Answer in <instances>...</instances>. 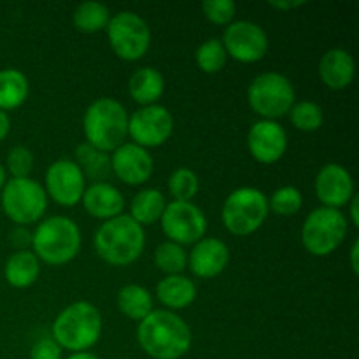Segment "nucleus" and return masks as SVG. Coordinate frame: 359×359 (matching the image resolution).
<instances>
[{"instance_id": "obj_1", "label": "nucleus", "mask_w": 359, "mask_h": 359, "mask_svg": "<svg viewBox=\"0 0 359 359\" xmlns=\"http://www.w3.org/2000/svg\"><path fill=\"white\" fill-rule=\"evenodd\" d=\"M137 340L153 359H179L191 349L188 323L172 311H153L139 323Z\"/></svg>"}, {"instance_id": "obj_2", "label": "nucleus", "mask_w": 359, "mask_h": 359, "mask_svg": "<svg viewBox=\"0 0 359 359\" xmlns=\"http://www.w3.org/2000/svg\"><path fill=\"white\" fill-rule=\"evenodd\" d=\"M95 251L112 266H128L140 258L146 233L128 214L104 221L95 233Z\"/></svg>"}, {"instance_id": "obj_3", "label": "nucleus", "mask_w": 359, "mask_h": 359, "mask_svg": "<svg viewBox=\"0 0 359 359\" xmlns=\"http://www.w3.org/2000/svg\"><path fill=\"white\" fill-rule=\"evenodd\" d=\"M83 130L86 144L109 154L128 137V112L116 98H98L84 112Z\"/></svg>"}, {"instance_id": "obj_4", "label": "nucleus", "mask_w": 359, "mask_h": 359, "mask_svg": "<svg viewBox=\"0 0 359 359\" xmlns=\"http://www.w3.org/2000/svg\"><path fill=\"white\" fill-rule=\"evenodd\" d=\"M51 335L62 349L86 353L102 335L100 312L90 302H76L56 316Z\"/></svg>"}, {"instance_id": "obj_5", "label": "nucleus", "mask_w": 359, "mask_h": 359, "mask_svg": "<svg viewBox=\"0 0 359 359\" xmlns=\"http://www.w3.org/2000/svg\"><path fill=\"white\" fill-rule=\"evenodd\" d=\"M32 249L37 259L53 266L70 263L81 249V230L70 217L51 216L41 221L32 233Z\"/></svg>"}, {"instance_id": "obj_6", "label": "nucleus", "mask_w": 359, "mask_h": 359, "mask_svg": "<svg viewBox=\"0 0 359 359\" xmlns=\"http://www.w3.org/2000/svg\"><path fill=\"white\" fill-rule=\"evenodd\" d=\"M269 198L258 188H237L226 196L221 210L224 228L231 235L248 237L262 228L269 216Z\"/></svg>"}, {"instance_id": "obj_7", "label": "nucleus", "mask_w": 359, "mask_h": 359, "mask_svg": "<svg viewBox=\"0 0 359 359\" xmlns=\"http://www.w3.org/2000/svg\"><path fill=\"white\" fill-rule=\"evenodd\" d=\"M44 186L30 177L11 179L2 188V209L18 226L37 223L48 210Z\"/></svg>"}, {"instance_id": "obj_8", "label": "nucleus", "mask_w": 359, "mask_h": 359, "mask_svg": "<svg viewBox=\"0 0 359 359\" xmlns=\"http://www.w3.org/2000/svg\"><path fill=\"white\" fill-rule=\"evenodd\" d=\"M248 102L256 114L262 116L263 119L276 121L293 107L294 88L284 74H259L249 84Z\"/></svg>"}, {"instance_id": "obj_9", "label": "nucleus", "mask_w": 359, "mask_h": 359, "mask_svg": "<svg viewBox=\"0 0 359 359\" xmlns=\"http://www.w3.org/2000/svg\"><path fill=\"white\" fill-rule=\"evenodd\" d=\"M347 237V219L339 209L318 207L305 219L302 228L304 248L312 256H328Z\"/></svg>"}, {"instance_id": "obj_10", "label": "nucleus", "mask_w": 359, "mask_h": 359, "mask_svg": "<svg viewBox=\"0 0 359 359\" xmlns=\"http://www.w3.org/2000/svg\"><path fill=\"white\" fill-rule=\"evenodd\" d=\"M107 39L118 58L137 62L149 51L151 30L139 14L121 11L109 20Z\"/></svg>"}, {"instance_id": "obj_11", "label": "nucleus", "mask_w": 359, "mask_h": 359, "mask_svg": "<svg viewBox=\"0 0 359 359\" xmlns=\"http://www.w3.org/2000/svg\"><path fill=\"white\" fill-rule=\"evenodd\" d=\"M161 230L170 242L195 245L205 237L207 219L203 210L193 202H170L161 214Z\"/></svg>"}, {"instance_id": "obj_12", "label": "nucleus", "mask_w": 359, "mask_h": 359, "mask_svg": "<svg viewBox=\"0 0 359 359\" xmlns=\"http://www.w3.org/2000/svg\"><path fill=\"white\" fill-rule=\"evenodd\" d=\"M174 132V118L170 111L160 104L144 105L128 116V135L133 144L144 147H158L167 142Z\"/></svg>"}, {"instance_id": "obj_13", "label": "nucleus", "mask_w": 359, "mask_h": 359, "mask_svg": "<svg viewBox=\"0 0 359 359\" xmlns=\"http://www.w3.org/2000/svg\"><path fill=\"white\" fill-rule=\"evenodd\" d=\"M226 55L241 63L259 62L269 51V37L259 25L252 21H231L224 28L223 39Z\"/></svg>"}, {"instance_id": "obj_14", "label": "nucleus", "mask_w": 359, "mask_h": 359, "mask_svg": "<svg viewBox=\"0 0 359 359\" xmlns=\"http://www.w3.org/2000/svg\"><path fill=\"white\" fill-rule=\"evenodd\" d=\"M44 189L48 198L63 207H74L83 198L86 179L74 160H56L46 170Z\"/></svg>"}, {"instance_id": "obj_15", "label": "nucleus", "mask_w": 359, "mask_h": 359, "mask_svg": "<svg viewBox=\"0 0 359 359\" xmlns=\"http://www.w3.org/2000/svg\"><path fill=\"white\" fill-rule=\"evenodd\" d=\"M248 149L256 161L272 165L287 151V133L277 121L262 119L249 128Z\"/></svg>"}, {"instance_id": "obj_16", "label": "nucleus", "mask_w": 359, "mask_h": 359, "mask_svg": "<svg viewBox=\"0 0 359 359\" xmlns=\"http://www.w3.org/2000/svg\"><path fill=\"white\" fill-rule=\"evenodd\" d=\"M111 170L125 184L140 186L149 181L153 175L154 161L147 149L133 142H125L112 151Z\"/></svg>"}, {"instance_id": "obj_17", "label": "nucleus", "mask_w": 359, "mask_h": 359, "mask_svg": "<svg viewBox=\"0 0 359 359\" xmlns=\"http://www.w3.org/2000/svg\"><path fill=\"white\" fill-rule=\"evenodd\" d=\"M316 195L323 207L340 209L347 205L356 193L351 172L339 163H328L319 170L316 177Z\"/></svg>"}, {"instance_id": "obj_18", "label": "nucleus", "mask_w": 359, "mask_h": 359, "mask_svg": "<svg viewBox=\"0 0 359 359\" xmlns=\"http://www.w3.org/2000/svg\"><path fill=\"white\" fill-rule=\"evenodd\" d=\"M230 249L223 241L214 237H203L193 245L188 255V269L200 279H214L228 266Z\"/></svg>"}, {"instance_id": "obj_19", "label": "nucleus", "mask_w": 359, "mask_h": 359, "mask_svg": "<svg viewBox=\"0 0 359 359\" xmlns=\"http://www.w3.org/2000/svg\"><path fill=\"white\" fill-rule=\"evenodd\" d=\"M81 202L90 216L104 221L121 216L125 209V196L111 182H93L88 186Z\"/></svg>"}, {"instance_id": "obj_20", "label": "nucleus", "mask_w": 359, "mask_h": 359, "mask_svg": "<svg viewBox=\"0 0 359 359\" xmlns=\"http://www.w3.org/2000/svg\"><path fill=\"white\" fill-rule=\"evenodd\" d=\"M356 76V63L349 51L333 48L321 56L319 77L330 90H346Z\"/></svg>"}, {"instance_id": "obj_21", "label": "nucleus", "mask_w": 359, "mask_h": 359, "mask_svg": "<svg viewBox=\"0 0 359 359\" xmlns=\"http://www.w3.org/2000/svg\"><path fill=\"white\" fill-rule=\"evenodd\" d=\"M165 91V79L160 70L153 67H142L135 70L128 81V93L137 104L154 105Z\"/></svg>"}, {"instance_id": "obj_22", "label": "nucleus", "mask_w": 359, "mask_h": 359, "mask_svg": "<svg viewBox=\"0 0 359 359\" xmlns=\"http://www.w3.org/2000/svg\"><path fill=\"white\" fill-rule=\"evenodd\" d=\"M156 297L172 312L186 309L196 300V286L191 279L181 276H167L156 286Z\"/></svg>"}, {"instance_id": "obj_23", "label": "nucleus", "mask_w": 359, "mask_h": 359, "mask_svg": "<svg viewBox=\"0 0 359 359\" xmlns=\"http://www.w3.org/2000/svg\"><path fill=\"white\" fill-rule=\"evenodd\" d=\"M41 273V263L32 251H16L9 256L4 269L6 280L16 290H25L35 284Z\"/></svg>"}, {"instance_id": "obj_24", "label": "nucleus", "mask_w": 359, "mask_h": 359, "mask_svg": "<svg viewBox=\"0 0 359 359\" xmlns=\"http://www.w3.org/2000/svg\"><path fill=\"white\" fill-rule=\"evenodd\" d=\"M165 207H167V200H165L163 193L156 188H146L140 189L133 196L128 216L142 228L149 226V224H154L161 219Z\"/></svg>"}, {"instance_id": "obj_25", "label": "nucleus", "mask_w": 359, "mask_h": 359, "mask_svg": "<svg viewBox=\"0 0 359 359\" xmlns=\"http://www.w3.org/2000/svg\"><path fill=\"white\" fill-rule=\"evenodd\" d=\"M28 79L21 70H0V111L7 112L25 104L28 97Z\"/></svg>"}, {"instance_id": "obj_26", "label": "nucleus", "mask_w": 359, "mask_h": 359, "mask_svg": "<svg viewBox=\"0 0 359 359\" xmlns=\"http://www.w3.org/2000/svg\"><path fill=\"white\" fill-rule=\"evenodd\" d=\"M76 163L83 172L84 179L90 177L95 182H107V177L112 174L111 156L86 142L76 147Z\"/></svg>"}, {"instance_id": "obj_27", "label": "nucleus", "mask_w": 359, "mask_h": 359, "mask_svg": "<svg viewBox=\"0 0 359 359\" xmlns=\"http://www.w3.org/2000/svg\"><path fill=\"white\" fill-rule=\"evenodd\" d=\"M118 309L133 321H142L153 312V297L139 284H128L118 293Z\"/></svg>"}, {"instance_id": "obj_28", "label": "nucleus", "mask_w": 359, "mask_h": 359, "mask_svg": "<svg viewBox=\"0 0 359 359\" xmlns=\"http://www.w3.org/2000/svg\"><path fill=\"white\" fill-rule=\"evenodd\" d=\"M74 27L83 34H97V32L107 28L109 20H111V13H109L107 6L100 2H88L79 4L74 11Z\"/></svg>"}, {"instance_id": "obj_29", "label": "nucleus", "mask_w": 359, "mask_h": 359, "mask_svg": "<svg viewBox=\"0 0 359 359\" xmlns=\"http://www.w3.org/2000/svg\"><path fill=\"white\" fill-rule=\"evenodd\" d=\"M154 263L167 276H181L182 270L188 269V252L175 242H161L154 251Z\"/></svg>"}, {"instance_id": "obj_30", "label": "nucleus", "mask_w": 359, "mask_h": 359, "mask_svg": "<svg viewBox=\"0 0 359 359\" xmlns=\"http://www.w3.org/2000/svg\"><path fill=\"white\" fill-rule=\"evenodd\" d=\"M290 119L293 126L302 132H316L323 126L325 121V112L321 105L311 100L294 102L293 107L290 109Z\"/></svg>"}, {"instance_id": "obj_31", "label": "nucleus", "mask_w": 359, "mask_h": 359, "mask_svg": "<svg viewBox=\"0 0 359 359\" xmlns=\"http://www.w3.org/2000/svg\"><path fill=\"white\" fill-rule=\"evenodd\" d=\"M195 60L200 70H203L205 74H216L224 67L228 55L223 42L219 39L212 37L198 46L195 53Z\"/></svg>"}, {"instance_id": "obj_32", "label": "nucleus", "mask_w": 359, "mask_h": 359, "mask_svg": "<svg viewBox=\"0 0 359 359\" xmlns=\"http://www.w3.org/2000/svg\"><path fill=\"white\" fill-rule=\"evenodd\" d=\"M200 189L198 175L191 168H175L168 177V191L175 202H193Z\"/></svg>"}, {"instance_id": "obj_33", "label": "nucleus", "mask_w": 359, "mask_h": 359, "mask_svg": "<svg viewBox=\"0 0 359 359\" xmlns=\"http://www.w3.org/2000/svg\"><path fill=\"white\" fill-rule=\"evenodd\" d=\"M302 205H304V196L294 186H283L276 189L269 198V210H273L279 216H294L300 212Z\"/></svg>"}, {"instance_id": "obj_34", "label": "nucleus", "mask_w": 359, "mask_h": 359, "mask_svg": "<svg viewBox=\"0 0 359 359\" xmlns=\"http://www.w3.org/2000/svg\"><path fill=\"white\" fill-rule=\"evenodd\" d=\"M34 165V153L25 146H14L7 154V170L11 172L13 179L28 177Z\"/></svg>"}, {"instance_id": "obj_35", "label": "nucleus", "mask_w": 359, "mask_h": 359, "mask_svg": "<svg viewBox=\"0 0 359 359\" xmlns=\"http://www.w3.org/2000/svg\"><path fill=\"white\" fill-rule=\"evenodd\" d=\"M202 11L209 21L221 27H228L233 21L237 6L231 0H207L202 4Z\"/></svg>"}, {"instance_id": "obj_36", "label": "nucleus", "mask_w": 359, "mask_h": 359, "mask_svg": "<svg viewBox=\"0 0 359 359\" xmlns=\"http://www.w3.org/2000/svg\"><path fill=\"white\" fill-rule=\"evenodd\" d=\"M62 351L53 337H42L32 346L30 359H62Z\"/></svg>"}, {"instance_id": "obj_37", "label": "nucleus", "mask_w": 359, "mask_h": 359, "mask_svg": "<svg viewBox=\"0 0 359 359\" xmlns=\"http://www.w3.org/2000/svg\"><path fill=\"white\" fill-rule=\"evenodd\" d=\"M11 242L18 251H27L28 245H32V231L27 226H16L11 231Z\"/></svg>"}, {"instance_id": "obj_38", "label": "nucleus", "mask_w": 359, "mask_h": 359, "mask_svg": "<svg viewBox=\"0 0 359 359\" xmlns=\"http://www.w3.org/2000/svg\"><path fill=\"white\" fill-rule=\"evenodd\" d=\"M270 7L273 9H280V11H291V9H297V7L305 6L304 0H272L269 2Z\"/></svg>"}, {"instance_id": "obj_39", "label": "nucleus", "mask_w": 359, "mask_h": 359, "mask_svg": "<svg viewBox=\"0 0 359 359\" xmlns=\"http://www.w3.org/2000/svg\"><path fill=\"white\" fill-rule=\"evenodd\" d=\"M358 255H359V241L353 242V245H351V251H349V256H351V269H353L354 276H358L359 273V263H358Z\"/></svg>"}, {"instance_id": "obj_40", "label": "nucleus", "mask_w": 359, "mask_h": 359, "mask_svg": "<svg viewBox=\"0 0 359 359\" xmlns=\"http://www.w3.org/2000/svg\"><path fill=\"white\" fill-rule=\"evenodd\" d=\"M349 205V214H351V223L354 224V226H359V200H358V195H354L353 198H351V202L347 203Z\"/></svg>"}, {"instance_id": "obj_41", "label": "nucleus", "mask_w": 359, "mask_h": 359, "mask_svg": "<svg viewBox=\"0 0 359 359\" xmlns=\"http://www.w3.org/2000/svg\"><path fill=\"white\" fill-rule=\"evenodd\" d=\"M9 130H11V119L9 114L4 111H0V142L9 135Z\"/></svg>"}, {"instance_id": "obj_42", "label": "nucleus", "mask_w": 359, "mask_h": 359, "mask_svg": "<svg viewBox=\"0 0 359 359\" xmlns=\"http://www.w3.org/2000/svg\"><path fill=\"white\" fill-rule=\"evenodd\" d=\"M67 359H100V358L95 356V354L88 353L86 351V353H72Z\"/></svg>"}, {"instance_id": "obj_43", "label": "nucleus", "mask_w": 359, "mask_h": 359, "mask_svg": "<svg viewBox=\"0 0 359 359\" xmlns=\"http://www.w3.org/2000/svg\"><path fill=\"white\" fill-rule=\"evenodd\" d=\"M6 182H7V170L2 167V165H0V189L6 186Z\"/></svg>"}]
</instances>
